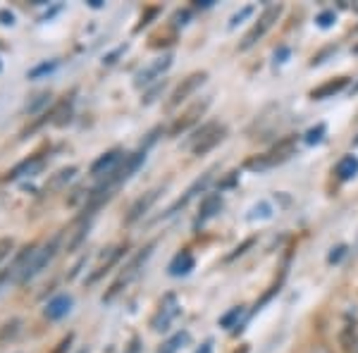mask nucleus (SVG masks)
I'll list each match as a JSON object with an SVG mask.
<instances>
[{
	"mask_svg": "<svg viewBox=\"0 0 358 353\" xmlns=\"http://www.w3.org/2000/svg\"><path fill=\"white\" fill-rule=\"evenodd\" d=\"M206 79H208V72H194V74H189L187 79H182V84H177V89L172 91L170 101H167V110H175L177 106H182L199 86L206 84Z\"/></svg>",
	"mask_w": 358,
	"mask_h": 353,
	"instance_id": "nucleus-7",
	"label": "nucleus"
},
{
	"mask_svg": "<svg viewBox=\"0 0 358 353\" xmlns=\"http://www.w3.org/2000/svg\"><path fill=\"white\" fill-rule=\"evenodd\" d=\"M163 86H165V82H163V84H158V86H155V89L151 91V94H146V96H143V103H151V101H153V98H155V96H158V94H160V89H163Z\"/></svg>",
	"mask_w": 358,
	"mask_h": 353,
	"instance_id": "nucleus-37",
	"label": "nucleus"
},
{
	"mask_svg": "<svg viewBox=\"0 0 358 353\" xmlns=\"http://www.w3.org/2000/svg\"><path fill=\"white\" fill-rule=\"evenodd\" d=\"M213 3H215V0H196V8L208 10V8H213Z\"/></svg>",
	"mask_w": 358,
	"mask_h": 353,
	"instance_id": "nucleus-40",
	"label": "nucleus"
},
{
	"mask_svg": "<svg viewBox=\"0 0 358 353\" xmlns=\"http://www.w3.org/2000/svg\"><path fill=\"white\" fill-rule=\"evenodd\" d=\"M248 246H253V239H248L244 246H239V248H236V251L232 253V256H229V260H232V258H236V256H241V253H246V248H248Z\"/></svg>",
	"mask_w": 358,
	"mask_h": 353,
	"instance_id": "nucleus-38",
	"label": "nucleus"
},
{
	"mask_svg": "<svg viewBox=\"0 0 358 353\" xmlns=\"http://www.w3.org/2000/svg\"><path fill=\"white\" fill-rule=\"evenodd\" d=\"M172 67V55H163V57H158V60H153L151 65H146L141 69V72L136 74V79H134V86H148V84H153L155 79H160L163 74L167 72V69Z\"/></svg>",
	"mask_w": 358,
	"mask_h": 353,
	"instance_id": "nucleus-10",
	"label": "nucleus"
},
{
	"mask_svg": "<svg viewBox=\"0 0 358 353\" xmlns=\"http://www.w3.org/2000/svg\"><path fill=\"white\" fill-rule=\"evenodd\" d=\"M69 310H72V296H67V294H60V296H55V298L48 301L43 315L48 317V320H62V317H65Z\"/></svg>",
	"mask_w": 358,
	"mask_h": 353,
	"instance_id": "nucleus-14",
	"label": "nucleus"
},
{
	"mask_svg": "<svg viewBox=\"0 0 358 353\" xmlns=\"http://www.w3.org/2000/svg\"><path fill=\"white\" fill-rule=\"evenodd\" d=\"M127 251V244H122V246H117V248H110V256H108V260H106V263H103V265H98V268H96V272H94V275H91L89 277V282H96V280H101V277L103 275H106V272L108 270H110L113 268V265L115 263H117V260L120 258H122V253Z\"/></svg>",
	"mask_w": 358,
	"mask_h": 353,
	"instance_id": "nucleus-19",
	"label": "nucleus"
},
{
	"mask_svg": "<svg viewBox=\"0 0 358 353\" xmlns=\"http://www.w3.org/2000/svg\"><path fill=\"white\" fill-rule=\"evenodd\" d=\"M280 15H282V5H268V8L263 10V15L256 20V24H253L251 29H248V34L244 36V41H241L239 45V50H248V48H253L261 38L265 36V34L270 31V29L275 27V22L280 20Z\"/></svg>",
	"mask_w": 358,
	"mask_h": 353,
	"instance_id": "nucleus-4",
	"label": "nucleus"
},
{
	"mask_svg": "<svg viewBox=\"0 0 358 353\" xmlns=\"http://www.w3.org/2000/svg\"><path fill=\"white\" fill-rule=\"evenodd\" d=\"M339 182H349L358 175V158L356 155H344L342 160L337 163V170H334Z\"/></svg>",
	"mask_w": 358,
	"mask_h": 353,
	"instance_id": "nucleus-18",
	"label": "nucleus"
},
{
	"mask_svg": "<svg viewBox=\"0 0 358 353\" xmlns=\"http://www.w3.org/2000/svg\"><path fill=\"white\" fill-rule=\"evenodd\" d=\"M153 246H155V244H148L146 248H143V251H138L136 256L129 260V265H127V268L122 270V275H120V280L115 282V284L110 287V291H108L106 296H103V301H110L113 296H117V294L122 291V287H127V284H129L131 280H134V277L138 275V270L143 268V263H146V260L151 258V251H153Z\"/></svg>",
	"mask_w": 358,
	"mask_h": 353,
	"instance_id": "nucleus-6",
	"label": "nucleus"
},
{
	"mask_svg": "<svg viewBox=\"0 0 358 353\" xmlns=\"http://www.w3.org/2000/svg\"><path fill=\"white\" fill-rule=\"evenodd\" d=\"M244 315V305H234L232 310H227L224 315L220 317V327L229 329V327H239L236 322H239V317Z\"/></svg>",
	"mask_w": 358,
	"mask_h": 353,
	"instance_id": "nucleus-24",
	"label": "nucleus"
},
{
	"mask_svg": "<svg viewBox=\"0 0 358 353\" xmlns=\"http://www.w3.org/2000/svg\"><path fill=\"white\" fill-rule=\"evenodd\" d=\"M356 353H358V341H356Z\"/></svg>",
	"mask_w": 358,
	"mask_h": 353,
	"instance_id": "nucleus-45",
	"label": "nucleus"
},
{
	"mask_svg": "<svg viewBox=\"0 0 358 353\" xmlns=\"http://www.w3.org/2000/svg\"><path fill=\"white\" fill-rule=\"evenodd\" d=\"M196 353H213V341H206V344L201 346V349L196 351Z\"/></svg>",
	"mask_w": 358,
	"mask_h": 353,
	"instance_id": "nucleus-41",
	"label": "nucleus"
},
{
	"mask_svg": "<svg viewBox=\"0 0 358 353\" xmlns=\"http://www.w3.org/2000/svg\"><path fill=\"white\" fill-rule=\"evenodd\" d=\"M187 341H189V334L187 332H177L175 337H170L163 346H160L158 353H177L179 349H182V344H187Z\"/></svg>",
	"mask_w": 358,
	"mask_h": 353,
	"instance_id": "nucleus-22",
	"label": "nucleus"
},
{
	"mask_svg": "<svg viewBox=\"0 0 358 353\" xmlns=\"http://www.w3.org/2000/svg\"><path fill=\"white\" fill-rule=\"evenodd\" d=\"M354 53H358V45H356V48H354Z\"/></svg>",
	"mask_w": 358,
	"mask_h": 353,
	"instance_id": "nucleus-44",
	"label": "nucleus"
},
{
	"mask_svg": "<svg viewBox=\"0 0 358 353\" xmlns=\"http://www.w3.org/2000/svg\"><path fill=\"white\" fill-rule=\"evenodd\" d=\"M160 191L163 189H151V191H146V194L141 196V199H136L134 201V206L129 208V212H127V217H124V222L127 224H131V222H136L138 217H143L148 210H151V206L158 201V196H160Z\"/></svg>",
	"mask_w": 358,
	"mask_h": 353,
	"instance_id": "nucleus-12",
	"label": "nucleus"
},
{
	"mask_svg": "<svg viewBox=\"0 0 358 353\" xmlns=\"http://www.w3.org/2000/svg\"><path fill=\"white\" fill-rule=\"evenodd\" d=\"M50 98H53V96H50V91H41V94H36V96H34V101L27 106V113H29V115L41 113V110L50 103Z\"/></svg>",
	"mask_w": 358,
	"mask_h": 353,
	"instance_id": "nucleus-23",
	"label": "nucleus"
},
{
	"mask_svg": "<svg viewBox=\"0 0 358 353\" xmlns=\"http://www.w3.org/2000/svg\"><path fill=\"white\" fill-rule=\"evenodd\" d=\"M158 13H160L158 8H148V10H146V15H141V22L136 24V31H141L143 27L151 24V20H153V17H158Z\"/></svg>",
	"mask_w": 358,
	"mask_h": 353,
	"instance_id": "nucleus-31",
	"label": "nucleus"
},
{
	"mask_svg": "<svg viewBox=\"0 0 358 353\" xmlns=\"http://www.w3.org/2000/svg\"><path fill=\"white\" fill-rule=\"evenodd\" d=\"M334 22H337V15H334L332 10H325V13H320L315 17V24L320 29H330Z\"/></svg>",
	"mask_w": 358,
	"mask_h": 353,
	"instance_id": "nucleus-28",
	"label": "nucleus"
},
{
	"mask_svg": "<svg viewBox=\"0 0 358 353\" xmlns=\"http://www.w3.org/2000/svg\"><path fill=\"white\" fill-rule=\"evenodd\" d=\"M13 248H15V241L10 239V236H5V239H0V263H3L5 258L13 253Z\"/></svg>",
	"mask_w": 358,
	"mask_h": 353,
	"instance_id": "nucleus-29",
	"label": "nucleus"
},
{
	"mask_svg": "<svg viewBox=\"0 0 358 353\" xmlns=\"http://www.w3.org/2000/svg\"><path fill=\"white\" fill-rule=\"evenodd\" d=\"M236 177H239V175H236V172H229V177L227 179H224V182L220 184V189H227V187H232V184H234V179Z\"/></svg>",
	"mask_w": 358,
	"mask_h": 353,
	"instance_id": "nucleus-39",
	"label": "nucleus"
},
{
	"mask_svg": "<svg viewBox=\"0 0 358 353\" xmlns=\"http://www.w3.org/2000/svg\"><path fill=\"white\" fill-rule=\"evenodd\" d=\"M20 325H22L20 320H10V322H5V325L0 327V344H5V341L13 339L15 334L20 332Z\"/></svg>",
	"mask_w": 358,
	"mask_h": 353,
	"instance_id": "nucleus-27",
	"label": "nucleus"
},
{
	"mask_svg": "<svg viewBox=\"0 0 358 353\" xmlns=\"http://www.w3.org/2000/svg\"><path fill=\"white\" fill-rule=\"evenodd\" d=\"M57 65H60V60H45V62H38L36 67L29 69L27 77H29V79H41V77H45V74H53L55 69H57Z\"/></svg>",
	"mask_w": 358,
	"mask_h": 353,
	"instance_id": "nucleus-21",
	"label": "nucleus"
},
{
	"mask_svg": "<svg viewBox=\"0 0 358 353\" xmlns=\"http://www.w3.org/2000/svg\"><path fill=\"white\" fill-rule=\"evenodd\" d=\"M43 167H45V155L34 153V155H29L27 160H22L20 165H15L13 170L5 175V182H17V179H22V177H34V175H38Z\"/></svg>",
	"mask_w": 358,
	"mask_h": 353,
	"instance_id": "nucleus-9",
	"label": "nucleus"
},
{
	"mask_svg": "<svg viewBox=\"0 0 358 353\" xmlns=\"http://www.w3.org/2000/svg\"><path fill=\"white\" fill-rule=\"evenodd\" d=\"M124 50H127V43H124V45H120V48H117V50H115V53H110V55H106V60H103V62H106V65H113V62H115V60H117V57H120V55H122V53H124Z\"/></svg>",
	"mask_w": 358,
	"mask_h": 353,
	"instance_id": "nucleus-35",
	"label": "nucleus"
},
{
	"mask_svg": "<svg viewBox=\"0 0 358 353\" xmlns=\"http://www.w3.org/2000/svg\"><path fill=\"white\" fill-rule=\"evenodd\" d=\"M0 24L13 27V24H15V15L10 13V10H0Z\"/></svg>",
	"mask_w": 358,
	"mask_h": 353,
	"instance_id": "nucleus-34",
	"label": "nucleus"
},
{
	"mask_svg": "<svg viewBox=\"0 0 358 353\" xmlns=\"http://www.w3.org/2000/svg\"><path fill=\"white\" fill-rule=\"evenodd\" d=\"M251 15H253V8H251V5H246V8H241L239 13H236V15L232 17V20H229V29H234L236 24H239L241 20H246V17H251Z\"/></svg>",
	"mask_w": 358,
	"mask_h": 353,
	"instance_id": "nucleus-30",
	"label": "nucleus"
},
{
	"mask_svg": "<svg viewBox=\"0 0 358 353\" xmlns=\"http://www.w3.org/2000/svg\"><path fill=\"white\" fill-rule=\"evenodd\" d=\"M89 5H91V8H103V0H89Z\"/></svg>",
	"mask_w": 358,
	"mask_h": 353,
	"instance_id": "nucleus-43",
	"label": "nucleus"
},
{
	"mask_svg": "<svg viewBox=\"0 0 358 353\" xmlns=\"http://www.w3.org/2000/svg\"><path fill=\"white\" fill-rule=\"evenodd\" d=\"M325 134H327V127L325 124L310 127V129L306 131V143H308V146H313V143H320L322 138H325Z\"/></svg>",
	"mask_w": 358,
	"mask_h": 353,
	"instance_id": "nucleus-25",
	"label": "nucleus"
},
{
	"mask_svg": "<svg viewBox=\"0 0 358 353\" xmlns=\"http://www.w3.org/2000/svg\"><path fill=\"white\" fill-rule=\"evenodd\" d=\"M208 106H210V98H203V101L194 103V106L189 108L187 113L179 115V117L175 120V124L170 127V136H179V134H184L189 127H194L201 117H203V113L208 110Z\"/></svg>",
	"mask_w": 358,
	"mask_h": 353,
	"instance_id": "nucleus-8",
	"label": "nucleus"
},
{
	"mask_svg": "<svg viewBox=\"0 0 358 353\" xmlns=\"http://www.w3.org/2000/svg\"><path fill=\"white\" fill-rule=\"evenodd\" d=\"M308 353H332V351H327L325 346H313V349H310Z\"/></svg>",
	"mask_w": 358,
	"mask_h": 353,
	"instance_id": "nucleus-42",
	"label": "nucleus"
},
{
	"mask_svg": "<svg viewBox=\"0 0 358 353\" xmlns=\"http://www.w3.org/2000/svg\"><path fill=\"white\" fill-rule=\"evenodd\" d=\"M294 150H296V141H294V138H285V141H280L273 150H268V153L246 160V167L253 172H265V170H270V167L289 160L294 155Z\"/></svg>",
	"mask_w": 358,
	"mask_h": 353,
	"instance_id": "nucleus-2",
	"label": "nucleus"
},
{
	"mask_svg": "<svg viewBox=\"0 0 358 353\" xmlns=\"http://www.w3.org/2000/svg\"><path fill=\"white\" fill-rule=\"evenodd\" d=\"M74 175H77V167H65V170L55 172L53 177L48 179V184H45V191H55V189H62L67 182H72Z\"/></svg>",
	"mask_w": 358,
	"mask_h": 353,
	"instance_id": "nucleus-20",
	"label": "nucleus"
},
{
	"mask_svg": "<svg viewBox=\"0 0 358 353\" xmlns=\"http://www.w3.org/2000/svg\"><path fill=\"white\" fill-rule=\"evenodd\" d=\"M346 84H349V77H337V79H330V82L320 84L317 89L310 91V98L313 101H325V98H332L337 94H342L346 89Z\"/></svg>",
	"mask_w": 358,
	"mask_h": 353,
	"instance_id": "nucleus-13",
	"label": "nucleus"
},
{
	"mask_svg": "<svg viewBox=\"0 0 358 353\" xmlns=\"http://www.w3.org/2000/svg\"><path fill=\"white\" fill-rule=\"evenodd\" d=\"M268 217H273V206L265 203V201L258 206H253L251 212H248V219H268Z\"/></svg>",
	"mask_w": 358,
	"mask_h": 353,
	"instance_id": "nucleus-26",
	"label": "nucleus"
},
{
	"mask_svg": "<svg viewBox=\"0 0 358 353\" xmlns=\"http://www.w3.org/2000/svg\"><path fill=\"white\" fill-rule=\"evenodd\" d=\"M189 17H192V13H189V10H179V13H175V24L177 27H184L189 22Z\"/></svg>",
	"mask_w": 358,
	"mask_h": 353,
	"instance_id": "nucleus-33",
	"label": "nucleus"
},
{
	"mask_svg": "<svg viewBox=\"0 0 358 353\" xmlns=\"http://www.w3.org/2000/svg\"><path fill=\"white\" fill-rule=\"evenodd\" d=\"M179 312H182V305H179L177 296L175 294H167V296L160 301L155 315L151 317V329L153 332H167V329L172 327V322L179 317Z\"/></svg>",
	"mask_w": 358,
	"mask_h": 353,
	"instance_id": "nucleus-5",
	"label": "nucleus"
},
{
	"mask_svg": "<svg viewBox=\"0 0 358 353\" xmlns=\"http://www.w3.org/2000/svg\"><path fill=\"white\" fill-rule=\"evenodd\" d=\"M69 344H72V334H67L65 339L60 341V344H57V349L53 351V353H67V349H69Z\"/></svg>",
	"mask_w": 358,
	"mask_h": 353,
	"instance_id": "nucleus-36",
	"label": "nucleus"
},
{
	"mask_svg": "<svg viewBox=\"0 0 358 353\" xmlns=\"http://www.w3.org/2000/svg\"><path fill=\"white\" fill-rule=\"evenodd\" d=\"M194 265H196V260H194V256H192V251H179L175 258H172V263H170V275L172 277H184V275H189V272L194 270Z\"/></svg>",
	"mask_w": 358,
	"mask_h": 353,
	"instance_id": "nucleus-16",
	"label": "nucleus"
},
{
	"mask_svg": "<svg viewBox=\"0 0 358 353\" xmlns=\"http://www.w3.org/2000/svg\"><path fill=\"white\" fill-rule=\"evenodd\" d=\"M122 150H108V153H103L101 158L94 160V165H91V175L94 177H110L113 172H117V167L122 165Z\"/></svg>",
	"mask_w": 358,
	"mask_h": 353,
	"instance_id": "nucleus-11",
	"label": "nucleus"
},
{
	"mask_svg": "<svg viewBox=\"0 0 358 353\" xmlns=\"http://www.w3.org/2000/svg\"><path fill=\"white\" fill-rule=\"evenodd\" d=\"M344 256H346V246H344V244H339L337 248H332V253L327 256V263L334 265V263H339V260H342Z\"/></svg>",
	"mask_w": 358,
	"mask_h": 353,
	"instance_id": "nucleus-32",
	"label": "nucleus"
},
{
	"mask_svg": "<svg viewBox=\"0 0 358 353\" xmlns=\"http://www.w3.org/2000/svg\"><path fill=\"white\" fill-rule=\"evenodd\" d=\"M220 208H222L220 194H208L206 199H203V203H201L199 217H196V227H199V224H203V222H208L210 217H215L217 212H220Z\"/></svg>",
	"mask_w": 358,
	"mask_h": 353,
	"instance_id": "nucleus-15",
	"label": "nucleus"
},
{
	"mask_svg": "<svg viewBox=\"0 0 358 353\" xmlns=\"http://www.w3.org/2000/svg\"><path fill=\"white\" fill-rule=\"evenodd\" d=\"M60 239H62V234H55L53 239H50L48 244H43L38 251L34 248V253L29 256L24 268H22V272H20V277H17V284H24V282L34 280V277H36L41 270H45V265L55 258L57 248H60Z\"/></svg>",
	"mask_w": 358,
	"mask_h": 353,
	"instance_id": "nucleus-1",
	"label": "nucleus"
},
{
	"mask_svg": "<svg viewBox=\"0 0 358 353\" xmlns=\"http://www.w3.org/2000/svg\"><path fill=\"white\" fill-rule=\"evenodd\" d=\"M210 182H213V170H210V172H206L203 177L196 179V182L192 184V187L187 189V194H184L182 199L177 201V206H175V208H184V206L189 203V201L194 199L196 194H201V191H206V189H208V184H210ZM175 208H172V210H175ZM172 210H170V212H172Z\"/></svg>",
	"mask_w": 358,
	"mask_h": 353,
	"instance_id": "nucleus-17",
	"label": "nucleus"
},
{
	"mask_svg": "<svg viewBox=\"0 0 358 353\" xmlns=\"http://www.w3.org/2000/svg\"><path fill=\"white\" fill-rule=\"evenodd\" d=\"M224 136H227V127L220 122H208L192 136L189 148H192L194 155H206L208 150H213L217 143H222Z\"/></svg>",
	"mask_w": 358,
	"mask_h": 353,
	"instance_id": "nucleus-3",
	"label": "nucleus"
}]
</instances>
